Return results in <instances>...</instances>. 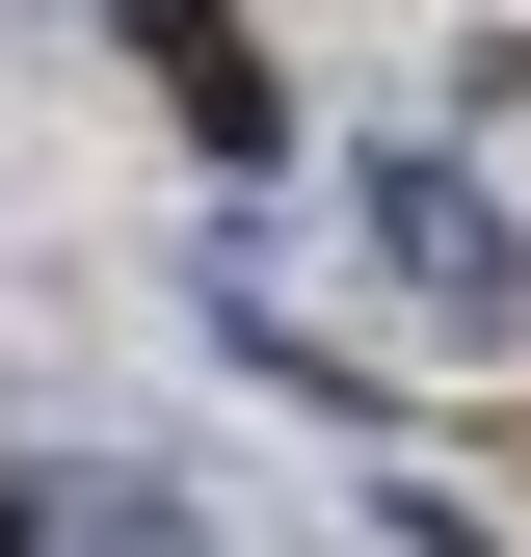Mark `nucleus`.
Instances as JSON below:
<instances>
[{
	"mask_svg": "<svg viewBox=\"0 0 531 557\" xmlns=\"http://www.w3.org/2000/svg\"><path fill=\"white\" fill-rule=\"evenodd\" d=\"M372 265H398V319H425V345H531V239H505L452 160H372Z\"/></svg>",
	"mask_w": 531,
	"mask_h": 557,
	"instance_id": "obj_1",
	"label": "nucleus"
},
{
	"mask_svg": "<svg viewBox=\"0 0 531 557\" xmlns=\"http://www.w3.org/2000/svg\"><path fill=\"white\" fill-rule=\"evenodd\" d=\"M0 557H213V531L133 505V478H0Z\"/></svg>",
	"mask_w": 531,
	"mask_h": 557,
	"instance_id": "obj_3",
	"label": "nucleus"
},
{
	"mask_svg": "<svg viewBox=\"0 0 531 557\" xmlns=\"http://www.w3.org/2000/svg\"><path fill=\"white\" fill-rule=\"evenodd\" d=\"M133 53H160V107H186V160H293V81L239 53V0H107Z\"/></svg>",
	"mask_w": 531,
	"mask_h": 557,
	"instance_id": "obj_2",
	"label": "nucleus"
}]
</instances>
